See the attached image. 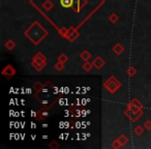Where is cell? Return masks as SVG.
Listing matches in <instances>:
<instances>
[{"instance_id":"cell-1","label":"cell","mask_w":151,"mask_h":149,"mask_svg":"<svg viewBox=\"0 0 151 149\" xmlns=\"http://www.w3.org/2000/svg\"><path fill=\"white\" fill-rule=\"evenodd\" d=\"M60 2L63 7H69L73 5V0H60Z\"/></svg>"}]
</instances>
